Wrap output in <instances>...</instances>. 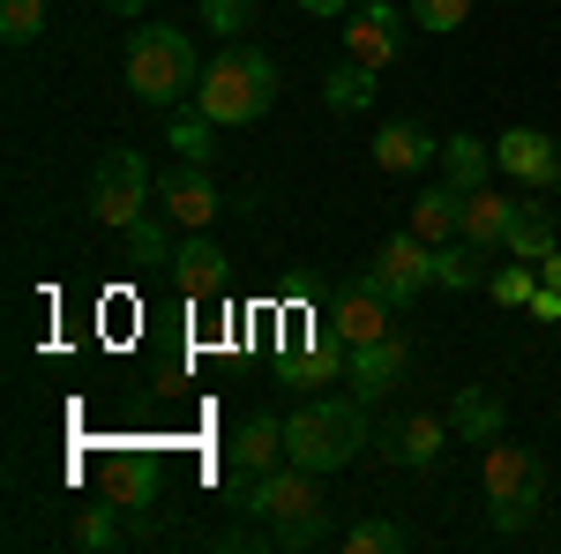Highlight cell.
I'll return each instance as SVG.
<instances>
[{
  "label": "cell",
  "mask_w": 561,
  "mask_h": 554,
  "mask_svg": "<svg viewBox=\"0 0 561 554\" xmlns=\"http://www.w3.org/2000/svg\"><path fill=\"white\" fill-rule=\"evenodd\" d=\"M442 442H449V420H434V412H412V420H397L382 434V450L397 457V465H412V472H427L434 457H442Z\"/></svg>",
  "instance_id": "5bb4252c"
},
{
  "label": "cell",
  "mask_w": 561,
  "mask_h": 554,
  "mask_svg": "<svg viewBox=\"0 0 561 554\" xmlns=\"http://www.w3.org/2000/svg\"><path fill=\"white\" fill-rule=\"evenodd\" d=\"M539 278H547V285H554V293H561V248H554V256H547V262H539Z\"/></svg>",
  "instance_id": "8d00e7d4"
},
{
  "label": "cell",
  "mask_w": 561,
  "mask_h": 554,
  "mask_svg": "<svg viewBox=\"0 0 561 554\" xmlns=\"http://www.w3.org/2000/svg\"><path fill=\"white\" fill-rule=\"evenodd\" d=\"M322 540H330V510L300 517V524H277V547H285V554H307V547H322Z\"/></svg>",
  "instance_id": "d6a6232c"
},
{
  "label": "cell",
  "mask_w": 561,
  "mask_h": 554,
  "mask_svg": "<svg viewBox=\"0 0 561 554\" xmlns=\"http://www.w3.org/2000/svg\"><path fill=\"white\" fill-rule=\"evenodd\" d=\"M270 98H277V60L255 53V45H225L195 83V113L217 121V128H248V121L270 113Z\"/></svg>",
  "instance_id": "6da1fadb"
},
{
  "label": "cell",
  "mask_w": 561,
  "mask_h": 554,
  "mask_svg": "<svg viewBox=\"0 0 561 554\" xmlns=\"http://www.w3.org/2000/svg\"><path fill=\"white\" fill-rule=\"evenodd\" d=\"M367 285H375L389 307L420 299V293L434 285V248L420 240V233H412V225H404L397 240H382V248H375V262H367Z\"/></svg>",
  "instance_id": "52a82bcc"
},
{
  "label": "cell",
  "mask_w": 561,
  "mask_h": 554,
  "mask_svg": "<svg viewBox=\"0 0 561 554\" xmlns=\"http://www.w3.org/2000/svg\"><path fill=\"white\" fill-rule=\"evenodd\" d=\"M173 278H180L187 299H217L225 293V248H217V240H187L173 256Z\"/></svg>",
  "instance_id": "d6986e66"
},
{
  "label": "cell",
  "mask_w": 561,
  "mask_h": 554,
  "mask_svg": "<svg viewBox=\"0 0 561 554\" xmlns=\"http://www.w3.org/2000/svg\"><path fill=\"white\" fill-rule=\"evenodd\" d=\"M45 31V0H0V38L8 45H31Z\"/></svg>",
  "instance_id": "f546056e"
},
{
  "label": "cell",
  "mask_w": 561,
  "mask_h": 554,
  "mask_svg": "<svg viewBox=\"0 0 561 554\" xmlns=\"http://www.w3.org/2000/svg\"><path fill=\"white\" fill-rule=\"evenodd\" d=\"M322 330H330L337 344H375V338H389V299L375 293L367 278H359L352 293H337V299H330V315H322Z\"/></svg>",
  "instance_id": "30bf717a"
},
{
  "label": "cell",
  "mask_w": 561,
  "mask_h": 554,
  "mask_svg": "<svg viewBox=\"0 0 561 554\" xmlns=\"http://www.w3.org/2000/svg\"><path fill=\"white\" fill-rule=\"evenodd\" d=\"M479 495H486V524L494 532H524L539 517V495H547V465L531 442H486V465H479Z\"/></svg>",
  "instance_id": "3957f363"
},
{
  "label": "cell",
  "mask_w": 561,
  "mask_h": 554,
  "mask_svg": "<svg viewBox=\"0 0 561 554\" xmlns=\"http://www.w3.org/2000/svg\"><path fill=\"white\" fill-rule=\"evenodd\" d=\"M494 166L510 180H524V188H561V150H554V135H539V128H510L494 143Z\"/></svg>",
  "instance_id": "8fae6325"
},
{
  "label": "cell",
  "mask_w": 561,
  "mask_h": 554,
  "mask_svg": "<svg viewBox=\"0 0 561 554\" xmlns=\"http://www.w3.org/2000/svg\"><path fill=\"white\" fill-rule=\"evenodd\" d=\"M412 233H420L427 248L457 240V233H465V195H457V188H427V195L412 203Z\"/></svg>",
  "instance_id": "ffe728a7"
},
{
  "label": "cell",
  "mask_w": 561,
  "mask_h": 554,
  "mask_svg": "<svg viewBox=\"0 0 561 554\" xmlns=\"http://www.w3.org/2000/svg\"><path fill=\"white\" fill-rule=\"evenodd\" d=\"M293 8H300V15H352L359 0H293Z\"/></svg>",
  "instance_id": "d590c367"
},
{
  "label": "cell",
  "mask_w": 561,
  "mask_h": 554,
  "mask_svg": "<svg viewBox=\"0 0 561 554\" xmlns=\"http://www.w3.org/2000/svg\"><path fill=\"white\" fill-rule=\"evenodd\" d=\"M121 502H98V510H83L76 517V547H121V540H128V532H121Z\"/></svg>",
  "instance_id": "4316f807"
},
{
  "label": "cell",
  "mask_w": 561,
  "mask_h": 554,
  "mask_svg": "<svg viewBox=\"0 0 561 554\" xmlns=\"http://www.w3.org/2000/svg\"><path fill=\"white\" fill-rule=\"evenodd\" d=\"M442 150H434V135L420 128V121H389L382 135H375V166L382 172H420V166H434Z\"/></svg>",
  "instance_id": "e0dca14e"
},
{
  "label": "cell",
  "mask_w": 561,
  "mask_h": 554,
  "mask_svg": "<svg viewBox=\"0 0 561 554\" xmlns=\"http://www.w3.org/2000/svg\"><path fill=\"white\" fill-rule=\"evenodd\" d=\"M465 15H472V0H412V23L434 31V38H442V31H457Z\"/></svg>",
  "instance_id": "1f68e13d"
},
{
  "label": "cell",
  "mask_w": 561,
  "mask_h": 554,
  "mask_svg": "<svg viewBox=\"0 0 561 554\" xmlns=\"http://www.w3.org/2000/svg\"><path fill=\"white\" fill-rule=\"evenodd\" d=\"M397 53H404V15H397L389 0H359L345 15V60H359V68L382 76Z\"/></svg>",
  "instance_id": "ba28073f"
},
{
  "label": "cell",
  "mask_w": 561,
  "mask_h": 554,
  "mask_svg": "<svg viewBox=\"0 0 561 554\" xmlns=\"http://www.w3.org/2000/svg\"><path fill=\"white\" fill-rule=\"evenodd\" d=\"M232 510H255V517H270V524H300V517H322V487H314V472L307 465H285L277 472H262L255 487L248 479H232V495H225Z\"/></svg>",
  "instance_id": "8992f818"
},
{
  "label": "cell",
  "mask_w": 561,
  "mask_h": 554,
  "mask_svg": "<svg viewBox=\"0 0 561 554\" xmlns=\"http://www.w3.org/2000/svg\"><path fill=\"white\" fill-rule=\"evenodd\" d=\"M203 23L217 31V45H232L248 31V8H240V0H203Z\"/></svg>",
  "instance_id": "836d02e7"
},
{
  "label": "cell",
  "mask_w": 561,
  "mask_h": 554,
  "mask_svg": "<svg viewBox=\"0 0 561 554\" xmlns=\"http://www.w3.org/2000/svg\"><path fill=\"white\" fill-rule=\"evenodd\" d=\"M449 434H457V442H494V434H502V397H494V389H457Z\"/></svg>",
  "instance_id": "44dd1931"
},
{
  "label": "cell",
  "mask_w": 561,
  "mask_h": 554,
  "mask_svg": "<svg viewBox=\"0 0 561 554\" xmlns=\"http://www.w3.org/2000/svg\"><path fill=\"white\" fill-rule=\"evenodd\" d=\"M367 450V397H322V405H300L285 420V457L307 472H337Z\"/></svg>",
  "instance_id": "7a4b0ae2"
},
{
  "label": "cell",
  "mask_w": 561,
  "mask_h": 554,
  "mask_svg": "<svg viewBox=\"0 0 561 554\" xmlns=\"http://www.w3.org/2000/svg\"><path fill=\"white\" fill-rule=\"evenodd\" d=\"M105 8H113V15H142L150 0H105Z\"/></svg>",
  "instance_id": "74e56055"
},
{
  "label": "cell",
  "mask_w": 561,
  "mask_h": 554,
  "mask_svg": "<svg viewBox=\"0 0 561 554\" xmlns=\"http://www.w3.org/2000/svg\"><path fill=\"white\" fill-rule=\"evenodd\" d=\"M277 465H285V420H270V412L240 420V434H232V479L255 487L262 472H277Z\"/></svg>",
  "instance_id": "4fadbf2b"
},
{
  "label": "cell",
  "mask_w": 561,
  "mask_h": 554,
  "mask_svg": "<svg viewBox=\"0 0 561 554\" xmlns=\"http://www.w3.org/2000/svg\"><path fill=\"white\" fill-rule=\"evenodd\" d=\"M195 83H203V68H195V53H187L180 31L142 23L128 38V90L142 105H180V98H195Z\"/></svg>",
  "instance_id": "277c9868"
},
{
  "label": "cell",
  "mask_w": 561,
  "mask_h": 554,
  "mask_svg": "<svg viewBox=\"0 0 561 554\" xmlns=\"http://www.w3.org/2000/svg\"><path fill=\"white\" fill-rule=\"evenodd\" d=\"M486 293L502 299V307H531V293H539V270H531V262H502V270H494V278H486Z\"/></svg>",
  "instance_id": "83f0119b"
},
{
  "label": "cell",
  "mask_w": 561,
  "mask_h": 554,
  "mask_svg": "<svg viewBox=\"0 0 561 554\" xmlns=\"http://www.w3.org/2000/svg\"><path fill=\"white\" fill-rule=\"evenodd\" d=\"M217 211H225V195L210 188V172H195V166L165 172V217H180V225H195V233H203Z\"/></svg>",
  "instance_id": "2e32d148"
},
{
  "label": "cell",
  "mask_w": 561,
  "mask_h": 554,
  "mask_svg": "<svg viewBox=\"0 0 561 554\" xmlns=\"http://www.w3.org/2000/svg\"><path fill=\"white\" fill-rule=\"evenodd\" d=\"M517 262H547L554 256V225H547V211L539 203H517V217H510V240H502Z\"/></svg>",
  "instance_id": "603a6c76"
},
{
  "label": "cell",
  "mask_w": 561,
  "mask_h": 554,
  "mask_svg": "<svg viewBox=\"0 0 561 554\" xmlns=\"http://www.w3.org/2000/svg\"><path fill=\"white\" fill-rule=\"evenodd\" d=\"M240 8H255V0H240Z\"/></svg>",
  "instance_id": "f35d334b"
},
{
  "label": "cell",
  "mask_w": 561,
  "mask_h": 554,
  "mask_svg": "<svg viewBox=\"0 0 561 554\" xmlns=\"http://www.w3.org/2000/svg\"><path fill=\"white\" fill-rule=\"evenodd\" d=\"M510 217H517V203H510V195L472 188V195H465V233H457V240H472L479 256H494V248L510 240Z\"/></svg>",
  "instance_id": "9a60e30c"
},
{
  "label": "cell",
  "mask_w": 561,
  "mask_h": 554,
  "mask_svg": "<svg viewBox=\"0 0 561 554\" xmlns=\"http://www.w3.org/2000/svg\"><path fill=\"white\" fill-rule=\"evenodd\" d=\"M434 285H442V293H472L479 285V248L472 240H442V248H434Z\"/></svg>",
  "instance_id": "d4e9b609"
},
{
  "label": "cell",
  "mask_w": 561,
  "mask_h": 554,
  "mask_svg": "<svg viewBox=\"0 0 561 554\" xmlns=\"http://www.w3.org/2000/svg\"><path fill=\"white\" fill-rule=\"evenodd\" d=\"M128 256L142 262V270H165V262H173V256H165V225H158L150 211H142V217L128 225Z\"/></svg>",
  "instance_id": "4dcf8cb0"
},
{
  "label": "cell",
  "mask_w": 561,
  "mask_h": 554,
  "mask_svg": "<svg viewBox=\"0 0 561 554\" xmlns=\"http://www.w3.org/2000/svg\"><path fill=\"white\" fill-rule=\"evenodd\" d=\"M98 487H105V502H121L135 517V532H142V517L158 502V457H142V450H113L105 465H98Z\"/></svg>",
  "instance_id": "9c48e42d"
},
{
  "label": "cell",
  "mask_w": 561,
  "mask_h": 554,
  "mask_svg": "<svg viewBox=\"0 0 561 554\" xmlns=\"http://www.w3.org/2000/svg\"><path fill=\"white\" fill-rule=\"evenodd\" d=\"M404 368H412V344L397 338H375V344H352V368H345V383L359 389V397H382V389L404 383Z\"/></svg>",
  "instance_id": "7c38bea8"
},
{
  "label": "cell",
  "mask_w": 561,
  "mask_h": 554,
  "mask_svg": "<svg viewBox=\"0 0 561 554\" xmlns=\"http://www.w3.org/2000/svg\"><path fill=\"white\" fill-rule=\"evenodd\" d=\"M322 105H330V113H367V105H375V68L345 60V68L322 83Z\"/></svg>",
  "instance_id": "cb8c5ba5"
},
{
  "label": "cell",
  "mask_w": 561,
  "mask_h": 554,
  "mask_svg": "<svg viewBox=\"0 0 561 554\" xmlns=\"http://www.w3.org/2000/svg\"><path fill=\"white\" fill-rule=\"evenodd\" d=\"M345 554H404V524L367 517V524H352V532H345Z\"/></svg>",
  "instance_id": "f1b7e54d"
},
{
  "label": "cell",
  "mask_w": 561,
  "mask_h": 554,
  "mask_svg": "<svg viewBox=\"0 0 561 554\" xmlns=\"http://www.w3.org/2000/svg\"><path fill=\"white\" fill-rule=\"evenodd\" d=\"M531 315H539V323H561V293L547 278H539V293H531Z\"/></svg>",
  "instance_id": "e575fe53"
},
{
  "label": "cell",
  "mask_w": 561,
  "mask_h": 554,
  "mask_svg": "<svg viewBox=\"0 0 561 554\" xmlns=\"http://www.w3.org/2000/svg\"><path fill=\"white\" fill-rule=\"evenodd\" d=\"M442 172H449L457 195H472V188H486V172H494V150H486L479 135H449V143H442Z\"/></svg>",
  "instance_id": "7402d4cb"
},
{
  "label": "cell",
  "mask_w": 561,
  "mask_h": 554,
  "mask_svg": "<svg viewBox=\"0 0 561 554\" xmlns=\"http://www.w3.org/2000/svg\"><path fill=\"white\" fill-rule=\"evenodd\" d=\"M345 368H352V344H337L330 330L307 344V352H285V383L293 389H322V383H337Z\"/></svg>",
  "instance_id": "ac0fdd59"
},
{
  "label": "cell",
  "mask_w": 561,
  "mask_h": 554,
  "mask_svg": "<svg viewBox=\"0 0 561 554\" xmlns=\"http://www.w3.org/2000/svg\"><path fill=\"white\" fill-rule=\"evenodd\" d=\"M142 211H150V166H142V150H105L98 172H90V217L113 225V233H128Z\"/></svg>",
  "instance_id": "5b68a950"
},
{
  "label": "cell",
  "mask_w": 561,
  "mask_h": 554,
  "mask_svg": "<svg viewBox=\"0 0 561 554\" xmlns=\"http://www.w3.org/2000/svg\"><path fill=\"white\" fill-rule=\"evenodd\" d=\"M217 135H225L217 121H203V113H187V121H173V128H165V143H173V150L187 158V166H203V158L217 150Z\"/></svg>",
  "instance_id": "484cf974"
}]
</instances>
